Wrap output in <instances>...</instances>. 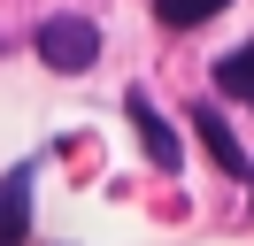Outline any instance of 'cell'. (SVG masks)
Here are the masks:
<instances>
[{"instance_id":"obj_4","label":"cell","mask_w":254,"mask_h":246,"mask_svg":"<svg viewBox=\"0 0 254 246\" xmlns=\"http://www.w3.org/2000/svg\"><path fill=\"white\" fill-rule=\"evenodd\" d=\"M23 231H31V169H8L0 177V239L23 246Z\"/></svg>"},{"instance_id":"obj_7","label":"cell","mask_w":254,"mask_h":246,"mask_svg":"<svg viewBox=\"0 0 254 246\" xmlns=\"http://www.w3.org/2000/svg\"><path fill=\"white\" fill-rule=\"evenodd\" d=\"M0 54H8V39H0Z\"/></svg>"},{"instance_id":"obj_1","label":"cell","mask_w":254,"mask_h":246,"mask_svg":"<svg viewBox=\"0 0 254 246\" xmlns=\"http://www.w3.org/2000/svg\"><path fill=\"white\" fill-rule=\"evenodd\" d=\"M31 46H39V62H47L54 77H85L100 62V31H93V15H47V23L31 31Z\"/></svg>"},{"instance_id":"obj_8","label":"cell","mask_w":254,"mask_h":246,"mask_svg":"<svg viewBox=\"0 0 254 246\" xmlns=\"http://www.w3.org/2000/svg\"><path fill=\"white\" fill-rule=\"evenodd\" d=\"M0 246H8V239H0Z\"/></svg>"},{"instance_id":"obj_2","label":"cell","mask_w":254,"mask_h":246,"mask_svg":"<svg viewBox=\"0 0 254 246\" xmlns=\"http://www.w3.org/2000/svg\"><path fill=\"white\" fill-rule=\"evenodd\" d=\"M124 108H131V123H139V146H146V162H154V169H170V177H177V162H185V146H177V131L162 123V108L146 100L139 85L124 92Z\"/></svg>"},{"instance_id":"obj_5","label":"cell","mask_w":254,"mask_h":246,"mask_svg":"<svg viewBox=\"0 0 254 246\" xmlns=\"http://www.w3.org/2000/svg\"><path fill=\"white\" fill-rule=\"evenodd\" d=\"M216 85L231 92V100H254V39H247V46H231V54L216 62Z\"/></svg>"},{"instance_id":"obj_3","label":"cell","mask_w":254,"mask_h":246,"mask_svg":"<svg viewBox=\"0 0 254 246\" xmlns=\"http://www.w3.org/2000/svg\"><path fill=\"white\" fill-rule=\"evenodd\" d=\"M185 123H200V146H208V162H216L223 177H254V162H247V146H239V131H231V123H223V116H216L208 100L192 108Z\"/></svg>"},{"instance_id":"obj_6","label":"cell","mask_w":254,"mask_h":246,"mask_svg":"<svg viewBox=\"0 0 254 246\" xmlns=\"http://www.w3.org/2000/svg\"><path fill=\"white\" fill-rule=\"evenodd\" d=\"M223 8H231V0H154V15L170 31H200L208 15H223Z\"/></svg>"}]
</instances>
